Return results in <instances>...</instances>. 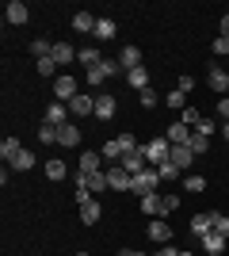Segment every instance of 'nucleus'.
Segmentation results:
<instances>
[{"instance_id": "obj_1", "label": "nucleus", "mask_w": 229, "mask_h": 256, "mask_svg": "<svg viewBox=\"0 0 229 256\" xmlns=\"http://www.w3.org/2000/svg\"><path fill=\"white\" fill-rule=\"evenodd\" d=\"M134 150H138V142H134V134H119V138H111L107 146H103V157L119 164V160L126 157V153H134Z\"/></svg>"}, {"instance_id": "obj_2", "label": "nucleus", "mask_w": 229, "mask_h": 256, "mask_svg": "<svg viewBox=\"0 0 229 256\" xmlns=\"http://www.w3.org/2000/svg\"><path fill=\"white\" fill-rule=\"evenodd\" d=\"M142 150H145V160H149L153 168H161L164 160L172 157V142H168V138H153L149 146H142Z\"/></svg>"}, {"instance_id": "obj_3", "label": "nucleus", "mask_w": 229, "mask_h": 256, "mask_svg": "<svg viewBox=\"0 0 229 256\" xmlns=\"http://www.w3.org/2000/svg\"><path fill=\"white\" fill-rule=\"evenodd\" d=\"M157 188H161V172H157V168H145L142 176H134V180H130V192L142 195V199H145V195H153Z\"/></svg>"}, {"instance_id": "obj_4", "label": "nucleus", "mask_w": 229, "mask_h": 256, "mask_svg": "<svg viewBox=\"0 0 229 256\" xmlns=\"http://www.w3.org/2000/svg\"><path fill=\"white\" fill-rule=\"evenodd\" d=\"M76 188H88L92 195H103L111 184H107V172H76Z\"/></svg>"}, {"instance_id": "obj_5", "label": "nucleus", "mask_w": 229, "mask_h": 256, "mask_svg": "<svg viewBox=\"0 0 229 256\" xmlns=\"http://www.w3.org/2000/svg\"><path fill=\"white\" fill-rule=\"evenodd\" d=\"M119 69H122V65L119 62H99V65H92V69H88V84H103V80H107V76H115V73H119Z\"/></svg>"}, {"instance_id": "obj_6", "label": "nucleus", "mask_w": 229, "mask_h": 256, "mask_svg": "<svg viewBox=\"0 0 229 256\" xmlns=\"http://www.w3.org/2000/svg\"><path fill=\"white\" fill-rule=\"evenodd\" d=\"M119 164H122L126 172H130V176H142V172L149 168V160H145V150H142V146H138L134 153H126V157H122Z\"/></svg>"}, {"instance_id": "obj_7", "label": "nucleus", "mask_w": 229, "mask_h": 256, "mask_svg": "<svg viewBox=\"0 0 229 256\" xmlns=\"http://www.w3.org/2000/svg\"><path fill=\"white\" fill-rule=\"evenodd\" d=\"M207 84L214 88L218 96H226V92H229V73L222 69V65H210V69H207Z\"/></svg>"}, {"instance_id": "obj_8", "label": "nucleus", "mask_w": 229, "mask_h": 256, "mask_svg": "<svg viewBox=\"0 0 229 256\" xmlns=\"http://www.w3.org/2000/svg\"><path fill=\"white\" fill-rule=\"evenodd\" d=\"M54 96L57 100H76L80 92H76V76L73 73H65V76H57L54 80Z\"/></svg>"}, {"instance_id": "obj_9", "label": "nucleus", "mask_w": 229, "mask_h": 256, "mask_svg": "<svg viewBox=\"0 0 229 256\" xmlns=\"http://www.w3.org/2000/svg\"><path fill=\"white\" fill-rule=\"evenodd\" d=\"M130 180H134V176L122 168V164H111V168H107V184L115 188V192H130Z\"/></svg>"}, {"instance_id": "obj_10", "label": "nucleus", "mask_w": 229, "mask_h": 256, "mask_svg": "<svg viewBox=\"0 0 229 256\" xmlns=\"http://www.w3.org/2000/svg\"><path fill=\"white\" fill-rule=\"evenodd\" d=\"M115 111H119V100L103 92V96L96 100V118H99V122H107V118H115Z\"/></svg>"}, {"instance_id": "obj_11", "label": "nucleus", "mask_w": 229, "mask_h": 256, "mask_svg": "<svg viewBox=\"0 0 229 256\" xmlns=\"http://www.w3.org/2000/svg\"><path fill=\"white\" fill-rule=\"evenodd\" d=\"M164 138L172 142V146H187V142H191V126H187V122H172V126L164 130Z\"/></svg>"}, {"instance_id": "obj_12", "label": "nucleus", "mask_w": 229, "mask_h": 256, "mask_svg": "<svg viewBox=\"0 0 229 256\" xmlns=\"http://www.w3.org/2000/svg\"><path fill=\"white\" fill-rule=\"evenodd\" d=\"M176 164V168L184 172V168H191V160H195V150L191 146H172V157H168Z\"/></svg>"}, {"instance_id": "obj_13", "label": "nucleus", "mask_w": 229, "mask_h": 256, "mask_svg": "<svg viewBox=\"0 0 229 256\" xmlns=\"http://www.w3.org/2000/svg\"><path fill=\"white\" fill-rule=\"evenodd\" d=\"M214 234V214H195L191 218V237H207Z\"/></svg>"}, {"instance_id": "obj_14", "label": "nucleus", "mask_w": 229, "mask_h": 256, "mask_svg": "<svg viewBox=\"0 0 229 256\" xmlns=\"http://www.w3.org/2000/svg\"><path fill=\"white\" fill-rule=\"evenodd\" d=\"M46 122H50V126H65L69 122V104H50L46 107Z\"/></svg>"}, {"instance_id": "obj_15", "label": "nucleus", "mask_w": 229, "mask_h": 256, "mask_svg": "<svg viewBox=\"0 0 229 256\" xmlns=\"http://www.w3.org/2000/svg\"><path fill=\"white\" fill-rule=\"evenodd\" d=\"M4 16H8V23H15V27H19V23H27V16H31V12H27V4H23V0H8Z\"/></svg>"}, {"instance_id": "obj_16", "label": "nucleus", "mask_w": 229, "mask_h": 256, "mask_svg": "<svg viewBox=\"0 0 229 256\" xmlns=\"http://www.w3.org/2000/svg\"><path fill=\"white\" fill-rule=\"evenodd\" d=\"M57 146H65V150L80 146V130H76L73 122H65V126H57Z\"/></svg>"}, {"instance_id": "obj_17", "label": "nucleus", "mask_w": 229, "mask_h": 256, "mask_svg": "<svg viewBox=\"0 0 229 256\" xmlns=\"http://www.w3.org/2000/svg\"><path fill=\"white\" fill-rule=\"evenodd\" d=\"M149 241H157V245H172V226H164L161 218L149 226Z\"/></svg>"}, {"instance_id": "obj_18", "label": "nucleus", "mask_w": 229, "mask_h": 256, "mask_svg": "<svg viewBox=\"0 0 229 256\" xmlns=\"http://www.w3.org/2000/svg\"><path fill=\"white\" fill-rule=\"evenodd\" d=\"M73 31L76 34H92L96 31V16H92V12H76L73 16Z\"/></svg>"}, {"instance_id": "obj_19", "label": "nucleus", "mask_w": 229, "mask_h": 256, "mask_svg": "<svg viewBox=\"0 0 229 256\" xmlns=\"http://www.w3.org/2000/svg\"><path fill=\"white\" fill-rule=\"evenodd\" d=\"M119 65L126 73H130V69H142V50H138V46H126V50L119 54Z\"/></svg>"}, {"instance_id": "obj_20", "label": "nucleus", "mask_w": 229, "mask_h": 256, "mask_svg": "<svg viewBox=\"0 0 229 256\" xmlns=\"http://www.w3.org/2000/svg\"><path fill=\"white\" fill-rule=\"evenodd\" d=\"M69 111H73V115H96V100L80 92L76 100H69Z\"/></svg>"}, {"instance_id": "obj_21", "label": "nucleus", "mask_w": 229, "mask_h": 256, "mask_svg": "<svg viewBox=\"0 0 229 256\" xmlns=\"http://www.w3.org/2000/svg\"><path fill=\"white\" fill-rule=\"evenodd\" d=\"M203 252H210V256H222V252H226V237H222L218 230H214V234H207V237H203Z\"/></svg>"}, {"instance_id": "obj_22", "label": "nucleus", "mask_w": 229, "mask_h": 256, "mask_svg": "<svg viewBox=\"0 0 229 256\" xmlns=\"http://www.w3.org/2000/svg\"><path fill=\"white\" fill-rule=\"evenodd\" d=\"M92 34H96V42H99V38H115V34H119V23L103 16V20H96V31H92Z\"/></svg>"}, {"instance_id": "obj_23", "label": "nucleus", "mask_w": 229, "mask_h": 256, "mask_svg": "<svg viewBox=\"0 0 229 256\" xmlns=\"http://www.w3.org/2000/svg\"><path fill=\"white\" fill-rule=\"evenodd\" d=\"M80 222H84V226H96V222H99V199L80 203Z\"/></svg>"}, {"instance_id": "obj_24", "label": "nucleus", "mask_w": 229, "mask_h": 256, "mask_svg": "<svg viewBox=\"0 0 229 256\" xmlns=\"http://www.w3.org/2000/svg\"><path fill=\"white\" fill-rule=\"evenodd\" d=\"M57 65H69V62H76V50L69 42H54V54H50Z\"/></svg>"}, {"instance_id": "obj_25", "label": "nucleus", "mask_w": 229, "mask_h": 256, "mask_svg": "<svg viewBox=\"0 0 229 256\" xmlns=\"http://www.w3.org/2000/svg\"><path fill=\"white\" fill-rule=\"evenodd\" d=\"M8 164H11V168H19V172H27V168H34V153H31V150H19Z\"/></svg>"}, {"instance_id": "obj_26", "label": "nucleus", "mask_w": 229, "mask_h": 256, "mask_svg": "<svg viewBox=\"0 0 229 256\" xmlns=\"http://www.w3.org/2000/svg\"><path fill=\"white\" fill-rule=\"evenodd\" d=\"M126 80H130V88L145 92V88H149V73H145V65H142V69H130V73H126Z\"/></svg>"}, {"instance_id": "obj_27", "label": "nucleus", "mask_w": 229, "mask_h": 256, "mask_svg": "<svg viewBox=\"0 0 229 256\" xmlns=\"http://www.w3.org/2000/svg\"><path fill=\"white\" fill-rule=\"evenodd\" d=\"M76 62L92 69V65H99V62H103V58H99V50H96V46H84V50H76Z\"/></svg>"}, {"instance_id": "obj_28", "label": "nucleus", "mask_w": 229, "mask_h": 256, "mask_svg": "<svg viewBox=\"0 0 229 256\" xmlns=\"http://www.w3.org/2000/svg\"><path fill=\"white\" fill-rule=\"evenodd\" d=\"M19 150H23V146H19V138H11V134H8L4 142H0V157H4V160H11Z\"/></svg>"}, {"instance_id": "obj_29", "label": "nucleus", "mask_w": 229, "mask_h": 256, "mask_svg": "<svg viewBox=\"0 0 229 256\" xmlns=\"http://www.w3.org/2000/svg\"><path fill=\"white\" fill-rule=\"evenodd\" d=\"M184 192H207V176H195V172H187V176H184Z\"/></svg>"}, {"instance_id": "obj_30", "label": "nucleus", "mask_w": 229, "mask_h": 256, "mask_svg": "<svg viewBox=\"0 0 229 256\" xmlns=\"http://www.w3.org/2000/svg\"><path fill=\"white\" fill-rule=\"evenodd\" d=\"M187 146H191V150H195V157H199V153L210 150V138H207V134H199V130H191V142H187Z\"/></svg>"}, {"instance_id": "obj_31", "label": "nucleus", "mask_w": 229, "mask_h": 256, "mask_svg": "<svg viewBox=\"0 0 229 256\" xmlns=\"http://www.w3.org/2000/svg\"><path fill=\"white\" fill-rule=\"evenodd\" d=\"M31 54L38 58V62H42V58H50V54H54V42H46V38H34V42H31Z\"/></svg>"}, {"instance_id": "obj_32", "label": "nucleus", "mask_w": 229, "mask_h": 256, "mask_svg": "<svg viewBox=\"0 0 229 256\" xmlns=\"http://www.w3.org/2000/svg\"><path fill=\"white\" fill-rule=\"evenodd\" d=\"M161 203H164V195L153 192V195H145V199H142V210L145 214H161Z\"/></svg>"}, {"instance_id": "obj_33", "label": "nucleus", "mask_w": 229, "mask_h": 256, "mask_svg": "<svg viewBox=\"0 0 229 256\" xmlns=\"http://www.w3.org/2000/svg\"><path fill=\"white\" fill-rule=\"evenodd\" d=\"M46 176H50V180H65V160H46Z\"/></svg>"}, {"instance_id": "obj_34", "label": "nucleus", "mask_w": 229, "mask_h": 256, "mask_svg": "<svg viewBox=\"0 0 229 256\" xmlns=\"http://www.w3.org/2000/svg\"><path fill=\"white\" fill-rule=\"evenodd\" d=\"M164 104H168V107H180V111H187V107H191V104H187V96L180 92V88H172V92L164 96Z\"/></svg>"}, {"instance_id": "obj_35", "label": "nucleus", "mask_w": 229, "mask_h": 256, "mask_svg": "<svg viewBox=\"0 0 229 256\" xmlns=\"http://www.w3.org/2000/svg\"><path fill=\"white\" fill-rule=\"evenodd\" d=\"M76 172H99V153H80V168Z\"/></svg>"}, {"instance_id": "obj_36", "label": "nucleus", "mask_w": 229, "mask_h": 256, "mask_svg": "<svg viewBox=\"0 0 229 256\" xmlns=\"http://www.w3.org/2000/svg\"><path fill=\"white\" fill-rule=\"evenodd\" d=\"M157 172H161V184H168V180H180V168H176L172 160H164V164H161Z\"/></svg>"}, {"instance_id": "obj_37", "label": "nucleus", "mask_w": 229, "mask_h": 256, "mask_svg": "<svg viewBox=\"0 0 229 256\" xmlns=\"http://www.w3.org/2000/svg\"><path fill=\"white\" fill-rule=\"evenodd\" d=\"M38 142H42V146H50V142H57V126H50V122H42V126H38Z\"/></svg>"}, {"instance_id": "obj_38", "label": "nucleus", "mask_w": 229, "mask_h": 256, "mask_svg": "<svg viewBox=\"0 0 229 256\" xmlns=\"http://www.w3.org/2000/svg\"><path fill=\"white\" fill-rule=\"evenodd\" d=\"M214 230L229 241V214H214Z\"/></svg>"}, {"instance_id": "obj_39", "label": "nucleus", "mask_w": 229, "mask_h": 256, "mask_svg": "<svg viewBox=\"0 0 229 256\" xmlns=\"http://www.w3.org/2000/svg\"><path fill=\"white\" fill-rule=\"evenodd\" d=\"M180 122H187V126L195 130V126H199V122H203V115H199L195 107H187V111H184V118H180Z\"/></svg>"}, {"instance_id": "obj_40", "label": "nucleus", "mask_w": 229, "mask_h": 256, "mask_svg": "<svg viewBox=\"0 0 229 256\" xmlns=\"http://www.w3.org/2000/svg\"><path fill=\"white\" fill-rule=\"evenodd\" d=\"M38 73H42V76H54L57 73V62H54V58H42V62H38Z\"/></svg>"}, {"instance_id": "obj_41", "label": "nucleus", "mask_w": 229, "mask_h": 256, "mask_svg": "<svg viewBox=\"0 0 229 256\" xmlns=\"http://www.w3.org/2000/svg\"><path fill=\"white\" fill-rule=\"evenodd\" d=\"M176 206H180V195H164V203H161V218H164V214H172Z\"/></svg>"}, {"instance_id": "obj_42", "label": "nucleus", "mask_w": 229, "mask_h": 256, "mask_svg": "<svg viewBox=\"0 0 229 256\" xmlns=\"http://www.w3.org/2000/svg\"><path fill=\"white\" fill-rule=\"evenodd\" d=\"M142 107H157V92H153V88L142 92Z\"/></svg>"}, {"instance_id": "obj_43", "label": "nucleus", "mask_w": 229, "mask_h": 256, "mask_svg": "<svg viewBox=\"0 0 229 256\" xmlns=\"http://www.w3.org/2000/svg\"><path fill=\"white\" fill-rule=\"evenodd\" d=\"M218 115H222V122H229V96L218 100Z\"/></svg>"}, {"instance_id": "obj_44", "label": "nucleus", "mask_w": 229, "mask_h": 256, "mask_svg": "<svg viewBox=\"0 0 229 256\" xmlns=\"http://www.w3.org/2000/svg\"><path fill=\"white\" fill-rule=\"evenodd\" d=\"M199 134H207V138H210V134H214V118H203V122H199Z\"/></svg>"}, {"instance_id": "obj_45", "label": "nucleus", "mask_w": 229, "mask_h": 256, "mask_svg": "<svg viewBox=\"0 0 229 256\" xmlns=\"http://www.w3.org/2000/svg\"><path fill=\"white\" fill-rule=\"evenodd\" d=\"M214 54H218V58H222V54H229V38H222V34H218V42H214Z\"/></svg>"}, {"instance_id": "obj_46", "label": "nucleus", "mask_w": 229, "mask_h": 256, "mask_svg": "<svg viewBox=\"0 0 229 256\" xmlns=\"http://www.w3.org/2000/svg\"><path fill=\"white\" fill-rule=\"evenodd\" d=\"M176 88H180V92H184V96H187V92L195 88V80H191V76H180V84H176Z\"/></svg>"}, {"instance_id": "obj_47", "label": "nucleus", "mask_w": 229, "mask_h": 256, "mask_svg": "<svg viewBox=\"0 0 229 256\" xmlns=\"http://www.w3.org/2000/svg\"><path fill=\"white\" fill-rule=\"evenodd\" d=\"M157 256H180V248H176V245H161V252H157Z\"/></svg>"}, {"instance_id": "obj_48", "label": "nucleus", "mask_w": 229, "mask_h": 256, "mask_svg": "<svg viewBox=\"0 0 229 256\" xmlns=\"http://www.w3.org/2000/svg\"><path fill=\"white\" fill-rule=\"evenodd\" d=\"M218 34H222V38H229V12L222 16V31H218Z\"/></svg>"}, {"instance_id": "obj_49", "label": "nucleus", "mask_w": 229, "mask_h": 256, "mask_svg": "<svg viewBox=\"0 0 229 256\" xmlns=\"http://www.w3.org/2000/svg\"><path fill=\"white\" fill-rule=\"evenodd\" d=\"M222 134H226V142H229V122H222Z\"/></svg>"}, {"instance_id": "obj_50", "label": "nucleus", "mask_w": 229, "mask_h": 256, "mask_svg": "<svg viewBox=\"0 0 229 256\" xmlns=\"http://www.w3.org/2000/svg\"><path fill=\"white\" fill-rule=\"evenodd\" d=\"M180 256H191V252H180Z\"/></svg>"}, {"instance_id": "obj_51", "label": "nucleus", "mask_w": 229, "mask_h": 256, "mask_svg": "<svg viewBox=\"0 0 229 256\" xmlns=\"http://www.w3.org/2000/svg\"><path fill=\"white\" fill-rule=\"evenodd\" d=\"M76 256H88V252H76Z\"/></svg>"}]
</instances>
